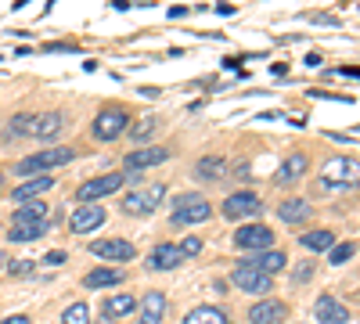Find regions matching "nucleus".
<instances>
[{"instance_id":"23","label":"nucleus","mask_w":360,"mask_h":324,"mask_svg":"<svg viewBox=\"0 0 360 324\" xmlns=\"http://www.w3.org/2000/svg\"><path fill=\"white\" fill-rule=\"evenodd\" d=\"M137 310V299L134 296H112V299H105V306H101V313L108 317V320H119V317H127V313H134Z\"/></svg>"},{"instance_id":"8","label":"nucleus","mask_w":360,"mask_h":324,"mask_svg":"<svg viewBox=\"0 0 360 324\" xmlns=\"http://www.w3.org/2000/svg\"><path fill=\"white\" fill-rule=\"evenodd\" d=\"M263 213V202L252 191H234L231 198H224V216L231 220H245V216H259Z\"/></svg>"},{"instance_id":"18","label":"nucleus","mask_w":360,"mask_h":324,"mask_svg":"<svg viewBox=\"0 0 360 324\" xmlns=\"http://www.w3.org/2000/svg\"><path fill=\"white\" fill-rule=\"evenodd\" d=\"M54 188V181H51V176H33V181H29V184H22V188H15V202L18 205H25V202H40L47 191Z\"/></svg>"},{"instance_id":"13","label":"nucleus","mask_w":360,"mask_h":324,"mask_svg":"<svg viewBox=\"0 0 360 324\" xmlns=\"http://www.w3.org/2000/svg\"><path fill=\"white\" fill-rule=\"evenodd\" d=\"M288 313V306L281 299H263L249 310V324H281Z\"/></svg>"},{"instance_id":"19","label":"nucleus","mask_w":360,"mask_h":324,"mask_svg":"<svg viewBox=\"0 0 360 324\" xmlns=\"http://www.w3.org/2000/svg\"><path fill=\"white\" fill-rule=\"evenodd\" d=\"M62 112H37L33 115V134L29 137H40V141H51L58 130H62Z\"/></svg>"},{"instance_id":"25","label":"nucleus","mask_w":360,"mask_h":324,"mask_svg":"<svg viewBox=\"0 0 360 324\" xmlns=\"http://www.w3.org/2000/svg\"><path fill=\"white\" fill-rule=\"evenodd\" d=\"M141 306V317H152V320H162V310H166V296L162 292H148V296L137 303Z\"/></svg>"},{"instance_id":"4","label":"nucleus","mask_w":360,"mask_h":324,"mask_svg":"<svg viewBox=\"0 0 360 324\" xmlns=\"http://www.w3.org/2000/svg\"><path fill=\"white\" fill-rule=\"evenodd\" d=\"M127 127H130V112H123V108H105V112H98V119H94V137H98V141H115Z\"/></svg>"},{"instance_id":"31","label":"nucleus","mask_w":360,"mask_h":324,"mask_svg":"<svg viewBox=\"0 0 360 324\" xmlns=\"http://www.w3.org/2000/svg\"><path fill=\"white\" fill-rule=\"evenodd\" d=\"M155 130H159V119H155V115H148V119H141V123L130 130V141H148Z\"/></svg>"},{"instance_id":"9","label":"nucleus","mask_w":360,"mask_h":324,"mask_svg":"<svg viewBox=\"0 0 360 324\" xmlns=\"http://www.w3.org/2000/svg\"><path fill=\"white\" fill-rule=\"evenodd\" d=\"M234 242L242 245V249L263 252V249H274V231H270V227H259V223H245V227L234 231Z\"/></svg>"},{"instance_id":"29","label":"nucleus","mask_w":360,"mask_h":324,"mask_svg":"<svg viewBox=\"0 0 360 324\" xmlns=\"http://www.w3.org/2000/svg\"><path fill=\"white\" fill-rule=\"evenodd\" d=\"M62 324H90V310H86V303H72V306H65Z\"/></svg>"},{"instance_id":"22","label":"nucleus","mask_w":360,"mask_h":324,"mask_svg":"<svg viewBox=\"0 0 360 324\" xmlns=\"http://www.w3.org/2000/svg\"><path fill=\"white\" fill-rule=\"evenodd\" d=\"M303 173H307V155H288V159L281 162V169L274 173V181H278V184H295Z\"/></svg>"},{"instance_id":"28","label":"nucleus","mask_w":360,"mask_h":324,"mask_svg":"<svg viewBox=\"0 0 360 324\" xmlns=\"http://www.w3.org/2000/svg\"><path fill=\"white\" fill-rule=\"evenodd\" d=\"M220 173H224V159H220V155H217V159L209 155V159L198 162V176H202V181H217Z\"/></svg>"},{"instance_id":"15","label":"nucleus","mask_w":360,"mask_h":324,"mask_svg":"<svg viewBox=\"0 0 360 324\" xmlns=\"http://www.w3.org/2000/svg\"><path fill=\"white\" fill-rule=\"evenodd\" d=\"M47 234V220H11L8 242H37Z\"/></svg>"},{"instance_id":"26","label":"nucleus","mask_w":360,"mask_h":324,"mask_svg":"<svg viewBox=\"0 0 360 324\" xmlns=\"http://www.w3.org/2000/svg\"><path fill=\"white\" fill-rule=\"evenodd\" d=\"M184 324H227V317H224V310H217V306H198V310H191V313L184 317Z\"/></svg>"},{"instance_id":"40","label":"nucleus","mask_w":360,"mask_h":324,"mask_svg":"<svg viewBox=\"0 0 360 324\" xmlns=\"http://www.w3.org/2000/svg\"><path fill=\"white\" fill-rule=\"evenodd\" d=\"M0 271H4V252H0Z\"/></svg>"},{"instance_id":"7","label":"nucleus","mask_w":360,"mask_h":324,"mask_svg":"<svg viewBox=\"0 0 360 324\" xmlns=\"http://www.w3.org/2000/svg\"><path fill=\"white\" fill-rule=\"evenodd\" d=\"M105 223V205L98 202H83L79 209L69 216V231L72 234H90V231H98Z\"/></svg>"},{"instance_id":"34","label":"nucleus","mask_w":360,"mask_h":324,"mask_svg":"<svg viewBox=\"0 0 360 324\" xmlns=\"http://www.w3.org/2000/svg\"><path fill=\"white\" fill-rule=\"evenodd\" d=\"M180 252H184V256H198L202 252V238H184V242H180Z\"/></svg>"},{"instance_id":"6","label":"nucleus","mask_w":360,"mask_h":324,"mask_svg":"<svg viewBox=\"0 0 360 324\" xmlns=\"http://www.w3.org/2000/svg\"><path fill=\"white\" fill-rule=\"evenodd\" d=\"M119 188H123V173H105V176H94V181L79 184L76 188V198H79V205L83 202H98V198H105V195H112Z\"/></svg>"},{"instance_id":"14","label":"nucleus","mask_w":360,"mask_h":324,"mask_svg":"<svg viewBox=\"0 0 360 324\" xmlns=\"http://www.w3.org/2000/svg\"><path fill=\"white\" fill-rule=\"evenodd\" d=\"M314 317H317L321 324H346V320H349V310H346L339 299H332V296H321V299L314 303Z\"/></svg>"},{"instance_id":"20","label":"nucleus","mask_w":360,"mask_h":324,"mask_svg":"<svg viewBox=\"0 0 360 324\" xmlns=\"http://www.w3.org/2000/svg\"><path fill=\"white\" fill-rule=\"evenodd\" d=\"M278 216H281L285 223H303V220H310V202H303V198H285V202L278 205Z\"/></svg>"},{"instance_id":"24","label":"nucleus","mask_w":360,"mask_h":324,"mask_svg":"<svg viewBox=\"0 0 360 324\" xmlns=\"http://www.w3.org/2000/svg\"><path fill=\"white\" fill-rule=\"evenodd\" d=\"M299 242H303V249H310V252H328L335 245V234L332 231H307V234H299Z\"/></svg>"},{"instance_id":"3","label":"nucleus","mask_w":360,"mask_h":324,"mask_svg":"<svg viewBox=\"0 0 360 324\" xmlns=\"http://www.w3.org/2000/svg\"><path fill=\"white\" fill-rule=\"evenodd\" d=\"M176 209H173V227H191V223H202L209 213H213V205H209L202 195H180L173 198Z\"/></svg>"},{"instance_id":"27","label":"nucleus","mask_w":360,"mask_h":324,"mask_svg":"<svg viewBox=\"0 0 360 324\" xmlns=\"http://www.w3.org/2000/svg\"><path fill=\"white\" fill-rule=\"evenodd\" d=\"M11 220H47V202H44V198H40V202H25Z\"/></svg>"},{"instance_id":"1","label":"nucleus","mask_w":360,"mask_h":324,"mask_svg":"<svg viewBox=\"0 0 360 324\" xmlns=\"http://www.w3.org/2000/svg\"><path fill=\"white\" fill-rule=\"evenodd\" d=\"M72 162V148H44V152H33V155H25L15 173L18 176H44V169H54V166H65Z\"/></svg>"},{"instance_id":"16","label":"nucleus","mask_w":360,"mask_h":324,"mask_svg":"<svg viewBox=\"0 0 360 324\" xmlns=\"http://www.w3.org/2000/svg\"><path fill=\"white\" fill-rule=\"evenodd\" d=\"M166 159H169V148H137V152L127 155V169L141 173V169H152V166H159Z\"/></svg>"},{"instance_id":"21","label":"nucleus","mask_w":360,"mask_h":324,"mask_svg":"<svg viewBox=\"0 0 360 324\" xmlns=\"http://www.w3.org/2000/svg\"><path fill=\"white\" fill-rule=\"evenodd\" d=\"M127 274L123 271H112V267H98L83 278V288H108V285H123Z\"/></svg>"},{"instance_id":"32","label":"nucleus","mask_w":360,"mask_h":324,"mask_svg":"<svg viewBox=\"0 0 360 324\" xmlns=\"http://www.w3.org/2000/svg\"><path fill=\"white\" fill-rule=\"evenodd\" d=\"M328 252H332V256H328V259H332L335 267H339V263H346V259L353 256V245H349V242H346V245H332V249H328Z\"/></svg>"},{"instance_id":"36","label":"nucleus","mask_w":360,"mask_h":324,"mask_svg":"<svg viewBox=\"0 0 360 324\" xmlns=\"http://www.w3.org/2000/svg\"><path fill=\"white\" fill-rule=\"evenodd\" d=\"M44 259L51 263V267H58V263H65V252H62V249H54V252H47Z\"/></svg>"},{"instance_id":"5","label":"nucleus","mask_w":360,"mask_h":324,"mask_svg":"<svg viewBox=\"0 0 360 324\" xmlns=\"http://www.w3.org/2000/svg\"><path fill=\"white\" fill-rule=\"evenodd\" d=\"M231 281L242 288V292H249V296H263V292L274 288V278L263 274V271H256V267H245V263H238V267H234Z\"/></svg>"},{"instance_id":"38","label":"nucleus","mask_w":360,"mask_h":324,"mask_svg":"<svg viewBox=\"0 0 360 324\" xmlns=\"http://www.w3.org/2000/svg\"><path fill=\"white\" fill-rule=\"evenodd\" d=\"M339 72H342V76H349V79H360V69H356V65H342Z\"/></svg>"},{"instance_id":"39","label":"nucleus","mask_w":360,"mask_h":324,"mask_svg":"<svg viewBox=\"0 0 360 324\" xmlns=\"http://www.w3.org/2000/svg\"><path fill=\"white\" fill-rule=\"evenodd\" d=\"M137 324H159V320H152V317H141Z\"/></svg>"},{"instance_id":"12","label":"nucleus","mask_w":360,"mask_h":324,"mask_svg":"<svg viewBox=\"0 0 360 324\" xmlns=\"http://www.w3.org/2000/svg\"><path fill=\"white\" fill-rule=\"evenodd\" d=\"M242 263H245V267H256V271H263V274L274 278L278 271L288 267V256H285L281 249H263V252H256V256H249V259H242Z\"/></svg>"},{"instance_id":"30","label":"nucleus","mask_w":360,"mask_h":324,"mask_svg":"<svg viewBox=\"0 0 360 324\" xmlns=\"http://www.w3.org/2000/svg\"><path fill=\"white\" fill-rule=\"evenodd\" d=\"M33 115H37V112H22V115H15V119L8 123V130L18 134V137H29V134H33Z\"/></svg>"},{"instance_id":"33","label":"nucleus","mask_w":360,"mask_h":324,"mask_svg":"<svg viewBox=\"0 0 360 324\" xmlns=\"http://www.w3.org/2000/svg\"><path fill=\"white\" fill-rule=\"evenodd\" d=\"M314 278V263H299V267L292 271V281L295 285H303V281H310Z\"/></svg>"},{"instance_id":"2","label":"nucleus","mask_w":360,"mask_h":324,"mask_svg":"<svg viewBox=\"0 0 360 324\" xmlns=\"http://www.w3.org/2000/svg\"><path fill=\"white\" fill-rule=\"evenodd\" d=\"M321 184L324 188H356L360 184V162L349 159V155L328 159L324 162V173H321Z\"/></svg>"},{"instance_id":"37","label":"nucleus","mask_w":360,"mask_h":324,"mask_svg":"<svg viewBox=\"0 0 360 324\" xmlns=\"http://www.w3.org/2000/svg\"><path fill=\"white\" fill-rule=\"evenodd\" d=\"M0 324H29V317H25V313H15V317H4Z\"/></svg>"},{"instance_id":"35","label":"nucleus","mask_w":360,"mask_h":324,"mask_svg":"<svg viewBox=\"0 0 360 324\" xmlns=\"http://www.w3.org/2000/svg\"><path fill=\"white\" fill-rule=\"evenodd\" d=\"M8 271L22 278V274H29V271H33V263H29V259H11V267H8Z\"/></svg>"},{"instance_id":"11","label":"nucleus","mask_w":360,"mask_h":324,"mask_svg":"<svg viewBox=\"0 0 360 324\" xmlns=\"http://www.w3.org/2000/svg\"><path fill=\"white\" fill-rule=\"evenodd\" d=\"M90 252H94V256H101V259H112V263H130V259L137 256V249H134L130 242H123V238L94 242V245H90Z\"/></svg>"},{"instance_id":"10","label":"nucleus","mask_w":360,"mask_h":324,"mask_svg":"<svg viewBox=\"0 0 360 324\" xmlns=\"http://www.w3.org/2000/svg\"><path fill=\"white\" fill-rule=\"evenodd\" d=\"M159 198H162V188H152V191H130L123 198V209L130 216H148V213H155L159 209Z\"/></svg>"},{"instance_id":"17","label":"nucleus","mask_w":360,"mask_h":324,"mask_svg":"<svg viewBox=\"0 0 360 324\" xmlns=\"http://www.w3.org/2000/svg\"><path fill=\"white\" fill-rule=\"evenodd\" d=\"M180 263H184V252H180V245L162 242V245L152 249V259H148V267H152V271H173V267H180Z\"/></svg>"}]
</instances>
